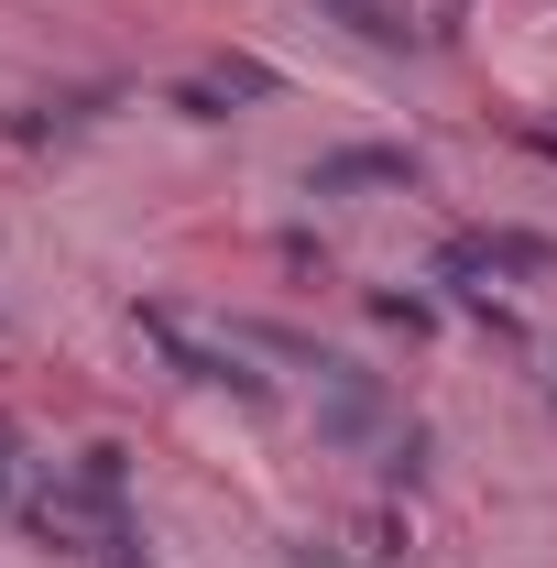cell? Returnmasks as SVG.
<instances>
[{"label":"cell","instance_id":"cell-1","mask_svg":"<svg viewBox=\"0 0 557 568\" xmlns=\"http://www.w3.org/2000/svg\"><path fill=\"white\" fill-rule=\"evenodd\" d=\"M142 339L175 361L186 383H219V394H241V405H263V372H241V351H219V339H198L175 306H142Z\"/></svg>","mask_w":557,"mask_h":568},{"label":"cell","instance_id":"cell-2","mask_svg":"<svg viewBox=\"0 0 557 568\" xmlns=\"http://www.w3.org/2000/svg\"><path fill=\"white\" fill-rule=\"evenodd\" d=\"M405 175H416V153H328L317 197H340V186H405Z\"/></svg>","mask_w":557,"mask_h":568},{"label":"cell","instance_id":"cell-3","mask_svg":"<svg viewBox=\"0 0 557 568\" xmlns=\"http://www.w3.org/2000/svg\"><path fill=\"white\" fill-rule=\"evenodd\" d=\"M328 426H340V437H372V426H383V394H372L361 372H340V361H328Z\"/></svg>","mask_w":557,"mask_h":568},{"label":"cell","instance_id":"cell-4","mask_svg":"<svg viewBox=\"0 0 557 568\" xmlns=\"http://www.w3.org/2000/svg\"><path fill=\"white\" fill-rule=\"evenodd\" d=\"M0 503H11V448H0Z\"/></svg>","mask_w":557,"mask_h":568},{"label":"cell","instance_id":"cell-5","mask_svg":"<svg viewBox=\"0 0 557 568\" xmlns=\"http://www.w3.org/2000/svg\"><path fill=\"white\" fill-rule=\"evenodd\" d=\"M547 153H557V142H547Z\"/></svg>","mask_w":557,"mask_h":568}]
</instances>
